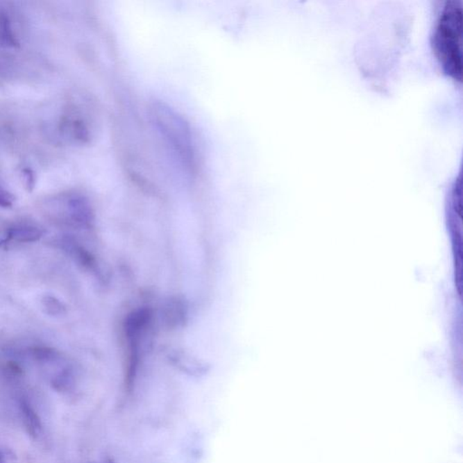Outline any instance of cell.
Wrapping results in <instances>:
<instances>
[{
  "label": "cell",
  "mask_w": 463,
  "mask_h": 463,
  "mask_svg": "<svg viewBox=\"0 0 463 463\" xmlns=\"http://www.w3.org/2000/svg\"><path fill=\"white\" fill-rule=\"evenodd\" d=\"M151 115L158 133L187 169L196 168V151L192 131L183 116L168 104L155 101Z\"/></svg>",
  "instance_id": "2"
},
{
  "label": "cell",
  "mask_w": 463,
  "mask_h": 463,
  "mask_svg": "<svg viewBox=\"0 0 463 463\" xmlns=\"http://www.w3.org/2000/svg\"><path fill=\"white\" fill-rule=\"evenodd\" d=\"M42 303H43L44 310H46L49 315L60 316L64 314L65 312V307L64 304H62L58 298L53 297V296H44Z\"/></svg>",
  "instance_id": "9"
},
{
  "label": "cell",
  "mask_w": 463,
  "mask_h": 463,
  "mask_svg": "<svg viewBox=\"0 0 463 463\" xmlns=\"http://www.w3.org/2000/svg\"><path fill=\"white\" fill-rule=\"evenodd\" d=\"M15 202V196L5 188L0 187V207L11 208Z\"/></svg>",
  "instance_id": "13"
},
{
  "label": "cell",
  "mask_w": 463,
  "mask_h": 463,
  "mask_svg": "<svg viewBox=\"0 0 463 463\" xmlns=\"http://www.w3.org/2000/svg\"><path fill=\"white\" fill-rule=\"evenodd\" d=\"M22 178L26 190L32 192L35 186V176L31 169L26 168L22 170Z\"/></svg>",
  "instance_id": "12"
},
{
  "label": "cell",
  "mask_w": 463,
  "mask_h": 463,
  "mask_svg": "<svg viewBox=\"0 0 463 463\" xmlns=\"http://www.w3.org/2000/svg\"><path fill=\"white\" fill-rule=\"evenodd\" d=\"M68 210L71 218L81 225H91L94 221V210L89 200L83 196H74L68 201Z\"/></svg>",
  "instance_id": "3"
},
{
  "label": "cell",
  "mask_w": 463,
  "mask_h": 463,
  "mask_svg": "<svg viewBox=\"0 0 463 463\" xmlns=\"http://www.w3.org/2000/svg\"><path fill=\"white\" fill-rule=\"evenodd\" d=\"M0 463H6L4 461V458L1 456V454H0Z\"/></svg>",
  "instance_id": "15"
},
{
  "label": "cell",
  "mask_w": 463,
  "mask_h": 463,
  "mask_svg": "<svg viewBox=\"0 0 463 463\" xmlns=\"http://www.w3.org/2000/svg\"><path fill=\"white\" fill-rule=\"evenodd\" d=\"M71 252L79 264L90 270H94L96 262H95L94 257L87 250L78 244H71Z\"/></svg>",
  "instance_id": "8"
},
{
  "label": "cell",
  "mask_w": 463,
  "mask_h": 463,
  "mask_svg": "<svg viewBox=\"0 0 463 463\" xmlns=\"http://www.w3.org/2000/svg\"><path fill=\"white\" fill-rule=\"evenodd\" d=\"M462 8L458 1H448L436 21L432 47L444 73L461 83Z\"/></svg>",
  "instance_id": "1"
},
{
  "label": "cell",
  "mask_w": 463,
  "mask_h": 463,
  "mask_svg": "<svg viewBox=\"0 0 463 463\" xmlns=\"http://www.w3.org/2000/svg\"><path fill=\"white\" fill-rule=\"evenodd\" d=\"M0 46L8 49H19L20 47L12 29L10 17L4 12H0Z\"/></svg>",
  "instance_id": "6"
},
{
  "label": "cell",
  "mask_w": 463,
  "mask_h": 463,
  "mask_svg": "<svg viewBox=\"0 0 463 463\" xmlns=\"http://www.w3.org/2000/svg\"><path fill=\"white\" fill-rule=\"evenodd\" d=\"M7 369H8V371L11 373V374L15 376H19L23 373L22 369H21L19 364L14 362V361H10V362L7 364Z\"/></svg>",
  "instance_id": "14"
},
{
  "label": "cell",
  "mask_w": 463,
  "mask_h": 463,
  "mask_svg": "<svg viewBox=\"0 0 463 463\" xmlns=\"http://www.w3.org/2000/svg\"><path fill=\"white\" fill-rule=\"evenodd\" d=\"M71 381H73V378H71V373L65 370L53 379L52 384L53 387L58 390H65L70 387Z\"/></svg>",
  "instance_id": "11"
},
{
  "label": "cell",
  "mask_w": 463,
  "mask_h": 463,
  "mask_svg": "<svg viewBox=\"0 0 463 463\" xmlns=\"http://www.w3.org/2000/svg\"><path fill=\"white\" fill-rule=\"evenodd\" d=\"M32 355L35 360L42 361V362H49L56 360L58 352L56 349L49 348V346H35L32 348Z\"/></svg>",
  "instance_id": "10"
},
{
  "label": "cell",
  "mask_w": 463,
  "mask_h": 463,
  "mask_svg": "<svg viewBox=\"0 0 463 463\" xmlns=\"http://www.w3.org/2000/svg\"><path fill=\"white\" fill-rule=\"evenodd\" d=\"M62 131L81 144H86L91 140V131L85 121L81 118L64 119L62 122Z\"/></svg>",
  "instance_id": "4"
},
{
  "label": "cell",
  "mask_w": 463,
  "mask_h": 463,
  "mask_svg": "<svg viewBox=\"0 0 463 463\" xmlns=\"http://www.w3.org/2000/svg\"><path fill=\"white\" fill-rule=\"evenodd\" d=\"M19 408L21 414L23 416L24 423L26 428L28 429V434L33 437H37L41 434L42 424L40 417L34 408L28 404L26 400H20Z\"/></svg>",
  "instance_id": "5"
},
{
  "label": "cell",
  "mask_w": 463,
  "mask_h": 463,
  "mask_svg": "<svg viewBox=\"0 0 463 463\" xmlns=\"http://www.w3.org/2000/svg\"><path fill=\"white\" fill-rule=\"evenodd\" d=\"M43 237V232L35 226L15 227L8 231V240L21 242V243H31L37 242Z\"/></svg>",
  "instance_id": "7"
}]
</instances>
